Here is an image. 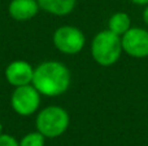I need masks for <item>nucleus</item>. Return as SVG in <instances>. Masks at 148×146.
Masks as SVG:
<instances>
[{
	"instance_id": "obj_3",
	"label": "nucleus",
	"mask_w": 148,
	"mask_h": 146,
	"mask_svg": "<svg viewBox=\"0 0 148 146\" xmlns=\"http://www.w3.org/2000/svg\"><path fill=\"white\" fill-rule=\"evenodd\" d=\"M70 123L69 114L60 106H48L36 115L35 127L47 139H56L65 133Z\"/></svg>"
},
{
	"instance_id": "obj_9",
	"label": "nucleus",
	"mask_w": 148,
	"mask_h": 146,
	"mask_svg": "<svg viewBox=\"0 0 148 146\" xmlns=\"http://www.w3.org/2000/svg\"><path fill=\"white\" fill-rule=\"evenodd\" d=\"M44 12L53 16H68L73 12L77 4V0H36Z\"/></svg>"
},
{
	"instance_id": "obj_15",
	"label": "nucleus",
	"mask_w": 148,
	"mask_h": 146,
	"mask_svg": "<svg viewBox=\"0 0 148 146\" xmlns=\"http://www.w3.org/2000/svg\"><path fill=\"white\" fill-rule=\"evenodd\" d=\"M1 129H3L1 128V123H0V135H1Z\"/></svg>"
},
{
	"instance_id": "obj_11",
	"label": "nucleus",
	"mask_w": 148,
	"mask_h": 146,
	"mask_svg": "<svg viewBox=\"0 0 148 146\" xmlns=\"http://www.w3.org/2000/svg\"><path fill=\"white\" fill-rule=\"evenodd\" d=\"M44 142H46V137L36 131L25 135L20 141V146H44Z\"/></svg>"
},
{
	"instance_id": "obj_2",
	"label": "nucleus",
	"mask_w": 148,
	"mask_h": 146,
	"mask_svg": "<svg viewBox=\"0 0 148 146\" xmlns=\"http://www.w3.org/2000/svg\"><path fill=\"white\" fill-rule=\"evenodd\" d=\"M122 44L120 35L110 30H103L95 35L91 43L92 58L100 66H112L120 59Z\"/></svg>"
},
{
	"instance_id": "obj_1",
	"label": "nucleus",
	"mask_w": 148,
	"mask_h": 146,
	"mask_svg": "<svg viewBox=\"0 0 148 146\" xmlns=\"http://www.w3.org/2000/svg\"><path fill=\"white\" fill-rule=\"evenodd\" d=\"M70 71L59 61H46L34 69L33 85L47 97L61 96L70 87Z\"/></svg>"
},
{
	"instance_id": "obj_4",
	"label": "nucleus",
	"mask_w": 148,
	"mask_h": 146,
	"mask_svg": "<svg viewBox=\"0 0 148 146\" xmlns=\"http://www.w3.org/2000/svg\"><path fill=\"white\" fill-rule=\"evenodd\" d=\"M10 105L14 113L21 116H29L34 114L40 105V93L34 85L16 87L10 97Z\"/></svg>"
},
{
	"instance_id": "obj_14",
	"label": "nucleus",
	"mask_w": 148,
	"mask_h": 146,
	"mask_svg": "<svg viewBox=\"0 0 148 146\" xmlns=\"http://www.w3.org/2000/svg\"><path fill=\"white\" fill-rule=\"evenodd\" d=\"M143 20H144V22L148 25V5H147V8L144 9V12H143Z\"/></svg>"
},
{
	"instance_id": "obj_5",
	"label": "nucleus",
	"mask_w": 148,
	"mask_h": 146,
	"mask_svg": "<svg viewBox=\"0 0 148 146\" xmlns=\"http://www.w3.org/2000/svg\"><path fill=\"white\" fill-rule=\"evenodd\" d=\"M84 34L74 26H61L53 32V44L61 53L77 54L83 49Z\"/></svg>"
},
{
	"instance_id": "obj_6",
	"label": "nucleus",
	"mask_w": 148,
	"mask_h": 146,
	"mask_svg": "<svg viewBox=\"0 0 148 146\" xmlns=\"http://www.w3.org/2000/svg\"><path fill=\"white\" fill-rule=\"evenodd\" d=\"M122 51L134 58L148 57V31L140 27H130L121 38Z\"/></svg>"
},
{
	"instance_id": "obj_13",
	"label": "nucleus",
	"mask_w": 148,
	"mask_h": 146,
	"mask_svg": "<svg viewBox=\"0 0 148 146\" xmlns=\"http://www.w3.org/2000/svg\"><path fill=\"white\" fill-rule=\"evenodd\" d=\"M130 1L136 5H148V0H130Z\"/></svg>"
},
{
	"instance_id": "obj_8",
	"label": "nucleus",
	"mask_w": 148,
	"mask_h": 146,
	"mask_svg": "<svg viewBox=\"0 0 148 146\" xmlns=\"http://www.w3.org/2000/svg\"><path fill=\"white\" fill-rule=\"evenodd\" d=\"M36 0H12L8 7L9 16L16 21H27L35 17L39 12Z\"/></svg>"
},
{
	"instance_id": "obj_10",
	"label": "nucleus",
	"mask_w": 148,
	"mask_h": 146,
	"mask_svg": "<svg viewBox=\"0 0 148 146\" xmlns=\"http://www.w3.org/2000/svg\"><path fill=\"white\" fill-rule=\"evenodd\" d=\"M130 26H131V20L127 13L125 12L114 13L108 21V30H110L112 32L117 34L120 36L123 35L130 28Z\"/></svg>"
},
{
	"instance_id": "obj_7",
	"label": "nucleus",
	"mask_w": 148,
	"mask_h": 146,
	"mask_svg": "<svg viewBox=\"0 0 148 146\" xmlns=\"http://www.w3.org/2000/svg\"><path fill=\"white\" fill-rule=\"evenodd\" d=\"M5 79L13 87H22L33 83L34 69L27 61L17 59L5 67Z\"/></svg>"
},
{
	"instance_id": "obj_12",
	"label": "nucleus",
	"mask_w": 148,
	"mask_h": 146,
	"mask_svg": "<svg viewBox=\"0 0 148 146\" xmlns=\"http://www.w3.org/2000/svg\"><path fill=\"white\" fill-rule=\"evenodd\" d=\"M0 146H20V142L10 135L1 133L0 135Z\"/></svg>"
}]
</instances>
